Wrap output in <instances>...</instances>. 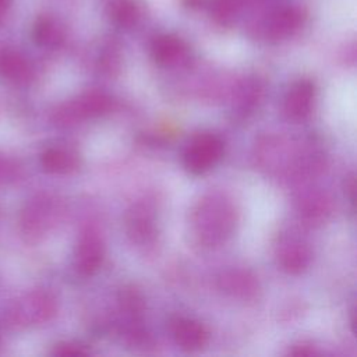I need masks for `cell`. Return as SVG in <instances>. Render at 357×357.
I'll return each mask as SVG.
<instances>
[{
  "instance_id": "obj_5",
  "label": "cell",
  "mask_w": 357,
  "mask_h": 357,
  "mask_svg": "<svg viewBox=\"0 0 357 357\" xmlns=\"http://www.w3.org/2000/svg\"><path fill=\"white\" fill-rule=\"evenodd\" d=\"M315 98V86L310 79H300L294 82L286 93L283 110L286 116L294 121L308 117Z\"/></svg>"
},
{
  "instance_id": "obj_17",
  "label": "cell",
  "mask_w": 357,
  "mask_h": 357,
  "mask_svg": "<svg viewBox=\"0 0 357 357\" xmlns=\"http://www.w3.org/2000/svg\"><path fill=\"white\" fill-rule=\"evenodd\" d=\"M303 21V13L297 8H287L276 14L271 24V33L275 38H283L293 33Z\"/></svg>"
},
{
  "instance_id": "obj_1",
  "label": "cell",
  "mask_w": 357,
  "mask_h": 357,
  "mask_svg": "<svg viewBox=\"0 0 357 357\" xmlns=\"http://www.w3.org/2000/svg\"><path fill=\"white\" fill-rule=\"evenodd\" d=\"M190 222L195 238L206 247H213L223 243L233 231L236 209L225 195L209 194L197 202Z\"/></svg>"
},
{
  "instance_id": "obj_10",
  "label": "cell",
  "mask_w": 357,
  "mask_h": 357,
  "mask_svg": "<svg viewBox=\"0 0 357 357\" xmlns=\"http://www.w3.org/2000/svg\"><path fill=\"white\" fill-rule=\"evenodd\" d=\"M127 233L138 244H148L155 238V220L149 208L137 205L128 212Z\"/></svg>"
},
{
  "instance_id": "obj_23",
  "label": "cell",
  "mask_w": 357,
  "mask_h": 357,
  "mask_svg": "<svg viewBox=\"0 0 357 357\" xmlns=\"http://www.w3.org/2000/svg\"><path fill=\"white\" fill-rule=\"evenodd\" d=\"M346 192L349 194V198L351 202H354V177L350 176L346 181Z\"/></svg>"
},
{
  "instance_id": "obj_14",
  "label": "cell",
  "mask_w": 357,
  "mask_h": 357,
  "mask_svg": "<svg viewBox=\"0 0 357 357\" xmlns=\"http://www.w3.org/2000/svg\"><path fill=\"white\" fill-rule=\"evenodd\" d=\"M298 209L305 220L318 223L325 220V218L331 213L332 202L325 192H308L300 199Z\"/></svg>"
},
{
  "instance_id": "obj_4",
  "label": "cell",
  "mask_w": 357,
  "mask_h": 357,
  "mask_svg": "<svg viewBox=\"0 0 357 357\" xmlns=\"http://www.w3.org/2000/svg\"><path fill=\"white\" fill-rule=\"evenodd\" d=\"M105 244L100 234L95 229H86L75 248V266L77 271L85 276L98 272L103 262Z\"/></svg>"
},
{
  "instance_id": "obj_3",
  "label": "cell",
  "mask_w": 357,
  "mask_h": 357,
  "mask_svg": "<svg viewBox=\"0 0 357 357\" xmlns=\"http://www.w3.org/2000/svg\"><path fill=\"white\" fill-rule=\"evenodd\" d=\"M110 98L96 89L88 91L75 100L64 103L54 112V120L60 126H73L84 119L98 117L110 109Z\"/></svg>"
},
{
  "instance_id": "obj_19",
  "label": "cell",
  "mask_w": 357,
  "mask_h": 357,
  "mask_svg": "<svg viewBox=\"0 0 357 357\" xmlns=\"http://www.w3.org/2000/svg\"><path fill=\"white\" fill-rule=\"evenodd\" d=\"M120 304L121 310L134 319L141 314L144 308V300L134 287H126L121 290Z\"/></svg>"
},
{
  "instance_id": "obj_24",
  "label": "cell",
  "mask_w": 357,
  "mask_h": 357,
  "mask_svg": "<svg viewBox=\"0 0 357 357\" xmlns=\"http://www.w3.org/2000/svg\"><path fill=\"white\" fill-rule=\"evenodd\" d=\"M10 3H11V0H0V18H1L3 14L7 11Z\"/></svg>"
},
{
  "instance_id": "obj_2",
  "label": "cell",
  "mask_w": 357,
  "mask_h": 357,
  "mask_svg": "<svg viewBox=\"0 0 357 357\" xmlns=\"http://www.w3.org/2000/svg\"><path fill=\"white\" fill-rule=\"evenodd\" d=\"M223 155V141L211 132L192 138L183 155L184 167L192 174H202L212 169Z\"/></svg>"
},
{
  "instance_id": "obj_6",
  "label": "cell",
  "mask_w": 357,
  "mask_h": 357,
  "mask_svg": "<svg viewBox=\"0 0 357 357\" xmlns=\"http://www.w3.org/2000/svg\"><path fill=\"white\" fill-rule=\"evenodd\" d=\"M278 262L284 272L290 275H298L304 272L310 265L311 250L304 241L298 238H284L278 247Z\"/></svg>"
},
{
  "instance_id": "obj_25",
  "label": "cell",
  "mask_w": 357,
  "mask_h": 357,
  "mask_svg": "<svg viewBox=\"0 0 357 357\" xmlns=\"http://www.w3.org/2000/svg\"><path fill=\"white\" fill-rule=\"evenodd\" d=\"M184 3L188 7H197V6L201 4V0H184Z\"/></svg>"
},
{
  "instance_id": "obj_21",
  "label": "cell",
  "mask_w": 357,
  "mask_h": 357,
  "mask_svg": "<svg viewBox=\"0 0 357 357\" xmlns=\"http://www.w3.org/2000/svg\"><path fill=\"white\" fill-rule=\"evenodd\" d=\"M15 173V166L6 159L0 158V180H6L13 177Z\"/></svg>"
},
{
  "instance_id": "obj_13",
  "label": "cell",
  "mask_w": 357,
  "mask_h": 357,
  "mask_svg": "<svg viewBox=\"0 0 357 357\" xmlns=\"http://www.w3.org/2000/svg\"><path fill=\"white\" fill-rule=\"evenodd\" d=\"M79 165L77 153L67 148L52 146L42 152L40 166L46 173L67 174L74 172Z\"/></svg>"
},
{
  "instance_id": "obj_18",
  "label": "cell",
  "mask_w": 357,
  "mask_h": 357,
  "mask_svg": "<svg viewBox=\"0 0 357 357\" xmlns=\"http://www.w3.org/2000/svg\"><path fill=\"white\" fill-rule=\"evenodd\" d=\"M50 220V209L45 205V202L35 204L31 209L25 212L24 226L25 231L33 236H38L45 231Z\"/></svg>"
},
{
  "instance_id": "obj_16",
  "label": "cell",
  "mask_w": 357,
  "mask_h": 357,
  "mask_svg": "<svg viewBox=\"0 0 357 357\" xmlns=\"http://www.w3.org/2000/svg\"><path fill=\"white\" fill-rule=\"evenodd\" d=\"M107 11L112 21L120 26H131L139 17L135 0H110Z\"/></svg>"
},
{
  "instance_id": "obj_7",
  "label": "cell",
  "mask_w": 357,
  "mask_h": 357,
  "mask_svg": "<svg viewBox=\"0 0 357 357\" xmlns=\"http://www.w3.org/2000/svg\"><path fill=\"white\" fill-rule=\"evenodd\" d=\"M172 333L176 343L187 351L202 349L209 337L206 328L201 322L190 318H177L172 324Z\"/></svg>"
},
{
  "instance_id": "obj_12",
  "label": "cell",
  "mask_w": 357,
  "mask_h": 357,
  "mask_svg": "<svg viewBox=\"0 0 357 357\" xmlns=\"http://www.w3.org/2000/svg\"><path fill=\"white\" fill-rule=\"evenodd\" d=\"M151 54L155 63L163 67L177 64L185 54V45L174 35H160L153 39Z\"/></svg>"
},
{
  "instance_id": "obj_22",
  "label": "cell",
  "mask_w": 357,
  "mask_h": 357,
  "mask_svg": "<svg viewBox=\"0 0 357 357\" xmlns=\"http://www.w3.org/2000/svg\"><path fill=\"white\" fill-rule=\"evenodd\" d=\"M289 353L294 354V356H311V354H315V350H314V347L311 344L301 343V344L294 346Z\"/></svg>"
},
{
  "instance_id": "obj_11",
  "label": "cell",
  "mask_w": 357,
  "mask_h": 357,
  "mask_svg": "<svg viewBox=\"0 0 357 357\" xmlns=\"http://www.w3.org/2000/svg\"><path fill=\"white\" fill-rule=\"evenodd\" d=\"M56 311V304L52 296L43 291L31 294L14 312L18 319L29 322L47 321Z\"/></svg>"
},
{
  "instance_id": "obj_8",
  "label": "cell",
  "mask_w": 357,
  "mask_h": 357,
  "mask_svg": "<svg viewBox=\"0 0 357 357\" xmlns=\"http://www.w3.org/2000/svg\"><path fill=\"white\" fill-rule=\"evenodd\" d=\"M0 78L13 84H26L32 78V68L18 52L0 49Z\"/></svg>"
},
{
  "instance_id": "obj_20",
  "label": "cell",
  "mask_w": 357,
  "mask_h": 357,
  "mask_svg": "<svg viewBox=\"0 0 357 357\" xmlns=\"http://www.w3.org/2000/svg\"><path fill=\"white\" fill-rule=\"evenodd\" d=\"M52 353L56 356H86L89 350L78 343H60L54 346Z\"/></svg>"
},
{
  "instance_id": "obj_15",
  "label": "cell",
  "mask_w": 357,
  "mask_h": 357,
  "mask_svg": "<svg viewBox=\"0 0 357 357\" xmlns=\"http://www.w3.org/2000/svg\"><path fill=\"white\" fill-rule=\"evenodd\" d=\"M32 36L33 40L43 47H53L57 46L61 42L63 33L59 25L47 18V17H40L36 20L33 29H32Z\"/></svg>"
},
{
  "instance_id": "obj_9",
  "label": "cell",
  "mask_w": 357,
  "mask_h": 357,
  "mask_svg": "<svg viewBox=\"0 0 357 357\" xmlns=\"http://www.w3.org/2000/svg\"><path fill=\"white\" fill-rule=\"evenodd\" d=\"M218 282L225 293L238 298H251L258 291L257 279L247 271H226L219 276Z\"/></svg>"
}]
</instances>
